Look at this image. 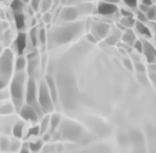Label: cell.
Here are the masks:
<instances>
[{"label":"cell","instance_id":"28","mask_svg":"<svg viewBox=\"0 0 156 153\" xmlns=\"http://www.w3.org/2000/svg\"><path fill=\"white\" fill-rule=\"evenodd\" d=\"M120 35H116V34H112V35H108V36L105 38L107 45H116L119 42Z\"/></svg>","mask_w":156,"mask_h":153},{"label":"cell","instance_id":"46","mask_svg":"<svg viewBox=\"0 0 156 153\" xmlns=\"http://www.w3.org/2000/svg\"><path fill=\"white\" fill-rule=\"evenodd\" d=\"M148 9H150V7H147V5H142V3H141V5H140V11H141V12H143V13H145V14H146V12L148 11Z\"/></svg>","mask_w":156,"mask_h":153},{"label":"cell","instance_id":"12","mask_svg":"<svg viewBox=\"0 0 156 153\" xmlns=\"http://www.w3.org/2000/svg\"><path fill=\"white\" fill-rule=\"evenodd\" d=\"M146 60L148 64H153L156 62V48L148 42L143 41V52Z\"/></svg>","mask_w":156,"mask_h":153},{"label":"cell","instance_id":"6","mask_svg":"<svg viewBox=\"0 0 156 153\" xmlns=\"http://www.w3.org/2000/svg\"><path fill=\"white\" fill-rule=\"evenodd\" d=\"M13 68V55L9 49H5L0 55V75L8 79L12 73Z\"/></svg>","mask_w":156,"mask_h":153},{"label":"cell","instance_id":"19","mask_svg":"<svg viewBox=\"0 0 156 153\" xmlns=\"http://www.w3.org/2000/svg\"><path fill=\"white\" fill-rule=\"evenodd\" d=\"M23 133H24V122H18L16 124H14L12 128V133L13 136L18 139L23 137Z\"/></svg>","mask_w":156,"mask_h":153},{"label":"cell","instance_id":"24","mask_svg":"<svg viewBox=\"0 0 156 153\" xmlns=\"http://www.w3.org/2000/svg\"><path fill=\"white\" fill-rule=\"evenodd\" d=\"M30 38H31V43L34 47L37 46L39 44L38 41V31H37L36 27H33L30 32Z\"/></svg>","mask_w":156,"mask_h":153},{"label":"cell","instance_id":"16","mask_svg":"<svg viewBox=\"0 0 156 153\" xmlns=\"http://www.w3.org/2000/svg\"><path fill=\"white\" fill-rule=\"evenodd\" d=\"M121 39H122V42L125 44L129 45V46H133V44H134L135 41H136V37H135L134 33H133L130 29H128L127 31L122 33Z\"/></svg>","mask_w":156,"mask_h":153},{"label":"cell","instance_id":"49","mask_svg":"<svg viewBox=\"0 0 156 153\" xmlns=\"http://www.w3.org/2000/svg\"><path fill=\"white\" fill-rule=\"evenodd\" d=\"M132 153H146L145 149H133Z\"/></svg>","mask_w":156,"mask_h":153},{"label":"cell","instance_id":"9","mask_svg":"<svg viewBox=\"0 0 156 153\" xmlns=\"http://www.w3.org/2000/svg\"><path fill=\"white\" fill-rule=\"evenodd\" d=\"M118 11L117 5L115 3L108 2V1H101L97 5V13L103 16H114Z\"/></svg>","mask_w":156,"mask_h":153},{"label":"cell","instance_id":"51","mask_svg":"<svg viewBox=\"0 0 156 153\" xmlns=\"http://www.w3.org/2000/svg\"><path fill=\"white\" fill-rule=\"evenodd\" d=\"M153 35H154V41L156 43V24H153Z\"/></svg>","mask_w":156,"mask_h":153},{"label":"cell","instance_id":"40","mask_svg":"<svg viewBox=\"0 0 156 153\" xmlns=\"http://www.w3.org/2000/svg\"><path fill=\"white\" fill-rule=\"evenodd\" d=\"M30 135L31 136H37L39 135V127H34L30 129Z\"/></svg>","mask_w":156,"mask_h":153},{"label":"cell","instance_id":"5","mask_svg":"<svg viewBox=\"0 0 156 153\" xmlns=\"http://www.w3.org/2000/svg\"><path fill=\"white\" fill-rule=\"evenodd\" d=\"M60 133L68 141H76L82 136V128L73 122H66L61 127Z\"/></svg>","mask_w":156,"mask_h":153},{"label":"cell","instance_id":"42","mask_svg":"<svg viewBox=\"0 0 156 153\" xmlns=\"http://www.w3.org/2000/svg\"><path fill=\"white\" fill-rule=\"evenodd\" d=\"M123 64H125L126 66H127V68L128 69H132L133 68V65H132V62H131V60L130 59H128V58H126L125 60H123Z\"/></svg>","mask_w":156,"mask_h":153},{"label":"cell","instance_id":"10","mask_svg":"<svg viewBox=\"0 0 156 153\" xmlns=\"http://www.w3.org/2000/svg\"><path fill=\"white\" fill-rule=\"evenodd\" d=\"M80 16L79 14V11L76 9V7H66L62 10L60 11V19L65 22H72V21L76 20L78 16Z\"/></svg>","mask_w":156,"mask_h":153},{"label":"cell","instance_id":"29","mask_svg":"<svg viewBox=\"0 0 156 153\" xmlns=\"http://www.w3.org/2000/svg\"><path fill=\"white\" fill-rule=\"evenodd\" d=\"M48 127H49V117L47 116L42 120V124L39 126V133H45L47 131V129H48Z\"/></svg>","mask_w":156,"mask_h":153},{"label":"cell","instance_id":"18","mask_svg":"<svg viewBox=\"0 0 156 153\" xmlns=\"http://www.w3.org/2000/svg\"><path fill=\"white\" fill-rule=\"evenodd\" d=\"M24 5L25 3L22 0H13L10 5V10L13 13H22L24 11Z\"/></svg>","mask_w":156,"mask_h":153},{"label":"cell","instance_id":"48","mask_svg":"<svg viewBox=\"0 0 156 153\" xmlns=\"http://www.w3.org/2000/svg\"><path fill=\"white\" fill-rule=\"evenodd\" d=\"M142 5H145L147 7H152L153 5V0H142Z\"/></svg>","mask_w":156,"mask_h":153},{"label":"cell","instance_id":"26","mask_svg":"<svg viewBox=\"0 0 156 153\" xmlns=\"http://www.w3.org/2000/svg\"><path fill=\"white\" fill-rule=\"evenodd\" d=\"M42 147H43L42 140H35L29 144L30 151H32V152H38V151L42 149Z\"/></svg>","mask_w":156,"mask_h":153},{"label":"cell","instance_id":"33","mask_svg":"<svg viewBox=\"0 0 156 153\" xmlns=\"http://www.w3.org/2000/svg\"><path fill=\"white\" fill-rule=\"evenodd\" d=\"M41 2L42 0H31L30 3H31V9L35 12L39 11V7H41Z\"/></svg>","mask_w":156,"mask_h":153},{"label":"cell","instance_id":"35","mask_svg":"<svg viewBox=\"0 0 156 153\" xmlns=\"http://www.w3.org/2000/svg\"><path fill=\"white\" fill-rule=\"evenodd\" d=\"M138 1L139 0H123V2L126 3V5L129 7L130 9H136V7H138Z\"/></svg>","mask_w":156,"mask_h":153},{"label":"cell","instance_id":"34","mask_svg":"<svg viewBox=\"0 0 156 153\" xmlns=\"http://www.w3.org/2000/svg\"><path fill=\"white\" fill-rule=\"evenodd\" d=\"M134 49L138 53H142L143 52V41H140V39H136L135 43L133 44Z\"/></svg>","mask_w":156,"mask_h":153},{"label":"cell","instance_id":"31","mask_svg":"<svg viewBox=\"0 0 156 153\" xmlns=\"http://www.w3.org/2000/svg\"><path fill=\"white\" fill-rule=\"evenodd\" d=\"M0 149L2 151L10 150V141H9L8 139H5V138H2V139L0 140Z\"/></svg>","mask_w":156,"mask_h":153},{"label":"cell","instance_id":"1","mask_svg":"<svg viewBox=\"0 0 156 153\" xmlns=\"http://www.w3.org/2000/svg\"><path fill=\"white\" fill-rule=\"evenodd\" d=\"M25 84L26 75L24 71H16L13 75L10 83V94L14 109L19 111L23 106V102L25 99Z\"/></svg>","mask_w":156,"mask_h":153},{"label":"cell","instance_id":"14","mask_svg":"<svg viewBox=\"0 0 156 153\" xmlns=\"http://www.w3.org/2000/svg\"><path fill=\"white\" fill-rule=\"evenodd\" d=\"M45 82H46L47 88H48V90H49V93H50V96H51V99H52V102L56 104L58 101V89H57V86H56L55 80L52 79V77L47 75Z\"/></svg>","mask_w":156,"mask_h":153},{"label":"cell","instance_id":"44","mask_svg":"<svg viewBox=\"0 0 156 153\" xmlns=\"http://www.w3.org/2000/svg\"><path fill=\"white\" fill-rule=\"evenodd\" d=\"M5 86H7V79L0 77V90H2Z\"/></svg>","mask_w":156,"mask_h":153},{"label":"cell","instance_id":"11","mask_svg":"<svg viewBox=\"0 0 156 153\" xmlns=\"http://www.w3.org/2000/svg\"><path fill=\"white\" fill-rule=\"evenodd\" d=\"M14 46H16V53L20 56H22L24 54V50L26 49V46H27V37H26V34L24 32H20L18 34L16 42H14Z\"/></svg>","mask_w":156,"mask_h":153},{"label":"cell","instance_id":"17","mask_svg":"<svg viewBox=\"0 0 156 153\" xmlns=\"http://www.w3.org/2000/svg\"><path fill=\"white\" fill-rule=\"evenodd\" d=\"M13 20L16 22V26L18 31L22 32L25 27V16L24 13H14V16H13Z\"/></svg>","mask_w":156,"mask_h":153},{"label":"cell","instance_id":"54","mask_svg":"<svg viewBox=\"0 0 156 153\" xmlns=\"http://www.w3.org/2000/svg\"><path fill=\"white\" fill-rule=\"evenodd\" d=\"M22 1H23L24 3H29L30 1H31V0H22Z\"/></svg>","mask_w":156,"mask_h":153},{"label":"cell","instance_id":"45","mask_svg":"<svg viewBox=\"0 0 156 153\" xmlns=\"http://www.w3.org/2000/svg\"><path fill=\"white\" fill-rule=\"evenodd\" d=\"M20 153H30V148L27 144H24L22 145L21 150H20Z\"/></svg>","mask_w":156,"mask_h":153},{"label":"cell","instance_id":"50","mask_svg":"<svg viewBox=\"0 0 156 153\" xmlns=\"http://www.w3.org/2000/svg\"><path fill=\"white\" fill-rule=\"evenodd\" d=\"M150 77H151L152 81H153V83L155 84V86H156V73H151V75H150Z\"/></svg>","mask_w":156,"mask_h":153},{"label":"cell","instance_id":"15","mask_svg":"<svg viewBox=\"0 0 156 153\" xmlns=\"http://www.w3.org/2000/svg\"><path fill=\"white\" fill-rule=\"evenodd\" d=\"M134 26H135L136 32H138L140 35H142V36H144V37H151L152 36L151 30L148 29V26L146 25L145 23L140 22V21H136L135 24H134Z\"/></svg>","mask_w":156,"mask_h":153},{"label":"cell","instance_id":"23","mask_svg":"<svg viewBox=\"0 0 156 153\" xmlns=\"http://www.w3.org/2000/svg\"><path fill=\"white\" fill-rule=\"evenodd\" d=\"M16 71H24L26 67V59L23 57V56H20V57L16 58Z\"/></svg>","mask_w":156,"mask_h":153},{"label":"cell","instance_id":"47","mask_svg":"<svg viewBox=\"0 0 156 153\" xmlns=\"http://www.w3.org/2000/svg\"><path fill=\"white\" fill-rule=\"evenodd\" d=\"M121 16H132V13H131V11H127V10H125V9H122V10H121Z\"/></svg>","mask_w":156,"mask_h":153},{"label":"cell","instance_id":"32","mask_svg":"<svg viewBox=\"0 0 156 153\" xmlns=\"http://www.w3.org/2000/svg\"><path fill=\"white\" fill-rule=\"evenodd\" d=\"M38 41L39 44H45L46 43V31H45V29L38 30Z\"/></svg>","mask_w":156,"mask_h":153},{"label":"cell","instance_id":"13","mask_svg":"<svg viewBox=\"0 0 156 153\" xmlns=\"http://www.w3.org/2000/svg\"><path fill=\"white\" fill-rule=\"evenodd\" d=\"M130 141L134 149H145L143 135L141 133H139V131H136V130L133 131L130 135Z\"/></svg>","mask_w":156,"mask_h":153},{"label":"cell","instance_id":"4","mask_svg":"<svg viewBox=\"0 0 156 153\" xmlns=\"http://www.w3.org/2000/svg\"><path fill=\"white\" fill-rule=\"evenodd\" d=\"M37 93H38V90H37L36 82L33 78H30L26 82V88H25V101L26 104H29L31 106H33L34 108L36 109V112L39 114V116H42V114L44 113L42 112L41 106H39L38 102H37Z\"/></svg>","mask_w":156,"mask_h":153},{"label":"cell","instance_id":"36","mask_svg":"<svg viewBox=\"0 0 156 153\" xmlns=\"http://www.w3.org/2000/svg\"><path fill=\"white\" fill-rule=\"evenodd\" d=\"M43 21L45 23H50L52 21V14L50 12H46L43 13Z\"/></svg>","mask_w":156,"mask_h":153},{"label":"cell","instance_id":"22","mask_svg":"<svg viewBox=\"0 0 156 153\" xmlns=\"http://www.w3.org/2000/svg\"><path fill=\"white\" fill-rule=\"evenodd\" d=\"M79 11V14L82 16V14H87L92 11V5L90 3H84V2H81L80 5L76 7Z\"/></svg>","mask_w":156,"mask_h":153},{"label":"cell","instance_id":"41","mask_svg":"<svg viewBox=\"0 0 156 153\" xmlns=\"http://www.w3.org/2000/svg\"><path fill=\"white\" fill-rule=\"evenodd\" d=\"M148 70L151 73H156V62L148 64Z\"/></svg>","mask_w":156,"mask_h":153},{"label":"cell","instance_id":"43","mask_svg":"<svg viewBox=\"0 0 156 153\" xmlns=\"http://www.w3.org/2000/svg\"><path fill=\"white\" fill-rule=\"evenodd\" d=\"M86 39H87V41H90L91 43H96V42H97V39L95 38V36H94V35H92L91 33L86 35Z\"/></svg>","mask_w":156,"mask_h":153},{"label":"cell","instance_id":"53","mask_svg":"<svg viewBox=\"0 0 156 153\" xmlns=\"http://www.w3.org/2000/svg\"><path fill=\"white\" fill-rule=\"evenodd\" d=\"M151 153H156V149L152 148V149H151Z\"/></svg>","mask_w":156,"mask_h":153},{"label":"cell","instance_id":"55","mask_svg":"<svg viewBox=\"0 0 156 153\" xmlns=\"http://www.w3.org/2000/svg\"><path fill=\"white\" fill-rule=\"evenodd\" d=\"M2 97H3V96H2V94H0V100L2 99Z\"/></svg>","mask_w":156,"mask_h":153},{"label":"cell","instance_id":"38","mask_svg":"<svg viewBox=\"0 0 156 153\" xmlns=\"http://www.w3.org/2000/svg\"><path fill=\"white\" fill-rule=\"evenodd\" d=\"M134 68H135V70L138 71V72H144V71H145V67H144L141 62H135Z\"/></svg>","mask_w":156,"mask_h":153},{"label":"cell","instance_id":"8","mask_svg":"<svg viewBox=\"0 0 156 153\" xmlns=\"http://www.w3.org/2000/svg\"><path fill=\"white\" fill-rule=\"evenodd\" d=\"M20 115L24 120L30 122H37L39 119V114L36 112V109L29 104H23V106L20 109Z\"/></svg>","mask_w":156,"mask_h":153},{"label":"cell","instance_id":"2","mask_svg":"<svg viewBox=\"0 0 156 153\" xmlns=\"http://www.w3.org/2000/svg\"><path fill=\"white\" fill-rule=\"evenodd\" d=\"M78 30H80V24L60 26V27L54 31V34L51 35V39H54L57 44L67 43L76 36V34L78 33Z\"/></svg>","mask_w":156,"mask_h":153},{"label":"cell","instance_id":"7","mask_svg":"<svg viewBox=\"0 0 156 153\" xmlns=\"http://www.w3.org/2000/svg\"><path fill=\"white\" fill-rule=\"evenodd\" d=\"M109 30V25L107 23H104V22H101V21H96V22H93L91 24V34L95 36L97 41L106 38L108 36Z\"/></svg>","mask_w":156,"mask_h":153},{"label":"cell","instance_id":"52","mask_svg":"<svg viewBox=\"0 0 156 153\" xmlns=\"http://www.w3.org/2000/svg\"><path fill=\"white\" fill-rule=\"evenodd\" d=\"M104 1H108V2H112V3H117L119 2L120 0H104Z\"/></svg>","mask_w":156,"mask_h":153},{"label":"cell","instance_id":"25","mask_svg":"<svg viewBox=\"0 0 156 153\" xmlns=\"http://www.w3.org/2000/svg\"><path fill=\"white\" fill-rule=\"evenodd\" d=\"M51 5H52V0H42L41 7H39V11L42 13L49 12Z\"/></svg>","mask_w":156,"mask_h":153},{"label":"cell","instance_id":"20","mask_svg":"<svg viewBox=\"0 0 156 153\" xmlns=\"http://www.w3.org/2000/svg\"><path fill=\"white\" fill-rule=\"evenodd\" d=\"M60 125V116L58 114H54L49 117V129L51 130V133H54L56 128Z\"/></svg>","mask_w":156,"mask_h":153},{"label":"cell","instance_id":"27","mask_svg":"<svg viewBox=\"0 0 156 153\" xmlns=\"http://www.w3.org/2000/svg\"><path fill=\"white\" fill-rule=\"evenodd\" d=\"M14 111V107L11 104H3L0 106V114L1 115H7V114H11V113Z\"/></svg>","mask_w":156,"mask_h":153},{"label":"cell","instance_id":"39","mask_svg":"<svg viewBox=\"0 0 156 153\" xmlns=\"http://www.w3.org/2000/svg\"><path fill=\"white\" fill-rule=\"evenodd\" d=\"M19 147H20V143H19V141L16 140V141H13L12 143L10 142V149L12 151H16V150H18Z\"/></svg>","mask_w":156,"mask_h":153},{"label":"cell","instance_id":"3","mask_svg":"<svg viewBox=\"0 0 156 153\" xmlns=\"http://www.w3.org/2000/svg\"><path fill=\"white\" fill-rule=\"evenodd\" d=\"M37 102H38L41 109L44 114H50L54 111V102L50 96L49 90L47 88L45 81H42L39 84L38 93H37Z\"/></svg>","mask_w":156,"mask_h":153},{"label":"cell","instance_id":"21","mask_svg":"<svg viewBox=\"0 0 156 153\" xmlns=\"http://www.w3.org/2000/svg\"><path fill=\"white\" fill-rule=\"evenodd\" d=\"M135 22H136V21L133 19V16H122L119 23L122 26H125L126 29H131V27L134 26Z\"/></svg>","mask_w":156,"mask_h":153},{"label":"cell","instance_id":"30","mask_svg":"<svg viewBox=\"0 0 156 153\" xmlns=\"http://www.w3.org/2000/svg\"><path fill=\"white\" fill-rule=\"evenodd\" d=\"M146 16H147L148 21H153L154 19H156V5L150 7L148 11L146 12Z\"/></svg>","mask_w":156,"mask_h":153},{"label":"cell","instance_id":"37","mask_svg":"<svg viewBox=\"0 0 156 153\" xmlns=\"http://www.w3.org/2000/svg\"><path fill=\"white\" fill-rule=\"evenodd\" d=\"M138 20L136 21H140V22H143V23H145V22H147V16H146V14L145 13H143V12H141V11H139L138 12Z\"/></svg>","mask_w":156,"mask_h":153}]
</instances>
